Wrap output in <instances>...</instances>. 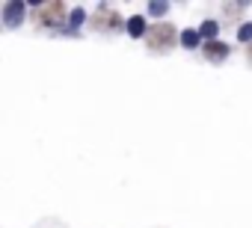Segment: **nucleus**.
Returning a JSON list of instances; mask_svg holds the SVG:
<instances>
[{
  "label": "nucleus",
  "instance_id": "9b49d317",
  "mask_svg": "<svg viewBox=\"0 0 252 228\" xmlns=\"http://www.w3.org/2000/svg\"><path fill=\"white\" fill-rule=\"evenodd\" d=\"M71 24H74V27H80V24H83V9H74V15H71Z\"/></svg>",
  "mask_w": 252,
  "mask_h": 228
},
{
  "label": "nucleus",
  "instance_id": "6e6552de",
  "mask_svg": "<svg viewBox=\"0 0 252 228\" xmlns=\"http://www.w3.org/2000/svg\"><path fill=\"white\" fill-rule=\"evenodd\" d=\"M202 36H205V39H214V36H217V21H205L202 30H199V39H202Z\"/></svg>",
  "mask_w": 252,
  "mask_h": 228
},
{
  "label": "nucleus",
  "instance_id": "f8f14e48",
  "mask_svg": "<svg viewBox=\"0 0 252 228\" xmlns=\"http://www.w3.org/2000/svg\"><path fill=\"white\" fill-rule=\"evenodd\" d=\"M249 62H252V45H249Z\"/></svg>",
  "mask_w": 252,
  "mask_h": 228
},
{
  "label": "nucleus",
  "instance_id": "39448f33",
  "mask_svg": "<svg viewBox=\"0 0 252 228\" xmlns=\"http://www.w3.org/2000/svg\"><path fill=\"white\" fill-rule=\"evenodd\" d=\"M128 33H131L134 39H140V36L146 33V18H143V15H134V18L128 21Z\"/></svg>",
  "mask_w": 252,
  "mask_h": 228
},
{
  "label": "nucleus",
  "instance_id": "0eeeda50",
  "mask_svg": "<svg viewBox=\"0 0 252 228\" xmlns=\"http://www.w3.org/2000/svg\"><path fill=\"white\" fill-rule=\"evenodd\" d=\"M98 24H101V27H110V30H113V27H119V18H116L113 12H107V9H104L101 21H95V27H98Z\"/></svg>",
  "mask_w": 252,
  "mask_h": 228
},
{
  "label": "nucleus",
  "instance_id": "f03ea898",
  "mask_svg": "<svg viewBox=\"0 0 252 228\" xmlns=\"http://www.w3.org/2000/svg\"><path fill=\"white\" fill-rule=\"evenodd\" d=\"M63 15H65V6L60 3V0H57V3H45V6H42V12H39V21L51 27V24H60V21H63Z\"/></svg>",
  "mask_w": 252,
  "mask_h": 228
},
{
  "label": "nucleus",
  "instance_id": "1a4fd4ad",
  "mask_svg": "<svg viewBox=\"0 0 252 228\" xmlns=\"http://www.w3.org/2000/svg\"><path fill=\"white\" fill-rule=\"evenodd\" d=\"M237 39H240V42H252V24H243V27L237 30Z\"/></svg>",
  "mask_w": 252,
  "mask_h": 228
},
{
  "label": "nucleus",
  "instance_id": "9d476101",
  "mask_svg": "<svg viewBox=\"0 0 252 228\" xmlns=\"http://www.w3.org/2000/svg\"><path fill=\"white\" fill-rule=\"evenodd\" d=\"M149 12H152V15H163V12H166V3H152Z\"/></svg>",
  "mask_w": 252,
  "mask_h": 228
},
{
  "label": "nucleus",
  "instance_id": "423d86ee",
  "mask_svg": "<svg viewBox=\"0 0 252 228\" xmlns=\"http://www.w3.org/2000/svg\"><path fill=\"white\" fill-rule=\"evenodd\" d=\"M181 45L184 48H199V33L196 30H184L181 33Z\"/></svg>",
  "mask_w": 252,
  "mask_h": 228
},
{
  "label": "nucleus",
  "instance_id": "7ed1b4c3",
  "mask_svg": "<svg viewBox=\"0 0 252 228\" xmlns=\"http://www.w3.org/2000/svg\"><path fill=\"white\" fill-rule=\"evenodd\" d=\"M205 57H208L211 62H222V59L228 57V45H222V42H217V39H214V42H208V45H205Z\"/></svg>",
  "mask_w": 252,
  "mask_h": 228
},
{
  "label": "nucleus",
  "instance_id": "20e7f679",
  "mask_svg": "<svg viewBox=\"0 0 252 228\" xmlns=\"http://www.w3.org/2000/svg\"><path fill=\"white\" fill-rule=\"evenodd\" d=\"M21 15H24V3H21V0H15V3H9V6L3 9V21H6L9 27H15V24L21 21Z\"/></svg>",
  "mask_w": 252,
  "mask_h": 228
},
{
  "label": "nucleus",
  "instance_id": "f257e3e1",
  "mask_svg": "<svg viewBox=\"0 0 252 228\" xmlns=\"http://www.w3.org/2000/svg\"><path fill=\"white\" fill-rule=\"evenodd\" d=\"M146 42H149L152 51H163V48H169L175 42V27L172 24H155L149 30V36H146Z\"/></svg>",
  "mask_w": 252,
  "mask_h": 228
}]
</instances>
